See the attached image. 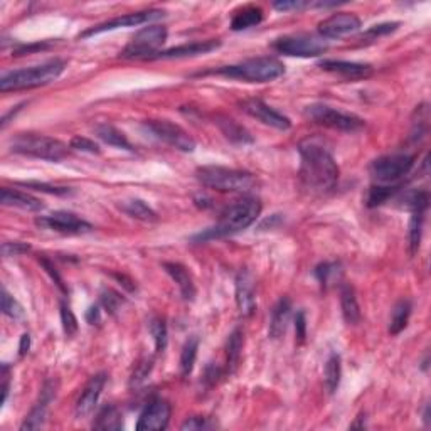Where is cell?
<instances>
[{
	"mask_svg": "<svg viewBox=\"0 0 431 431\" xmlns=\"http://www.w3.org/2000/svg\"><path fill=\"white\" fill-rule=\"evenodd\" d=\"M300 179L307 189L329 192L339 182V165L334 155L317 140H305L298 147Z\"/></svg>",
	"mask_w": 431,
	"mask_h": 431,
	"instance_id": "obj_1",
	"label": "cell"
},
{
	"mask_svg": "<svg viewBox=\"0 0 431 431\" xmlns=\"http://www.w3.org/2000/svg\"><path fill=\"white\" fill-rule=\"evenodd\" d=\"M261 214V203L258 197L245 196L238 199L235 204L224 209V213L219 218L218 224L214 228L206 229L204 233L197 235L194 241H208L214 240V238H223L240 233L243 229L250 228L258 216Z\"/></svg>",
	"mask_w": 431,
	"mask_h": 431,
	"instance_id": "obj_2",
	"label": "cell"
},
{
	"mask_svg": "<svg viewBox=\"0 0 431 431\" xmlns=\"http://www.w3.org/2000/svg\"><path fill=\"white\" fill-rule=\"evenodd\" d=\"M218 75L231 80H240L246 83H270L278 80L285 75V66L280 59L273 56H263L243 61L240 64H231V66H223L218 70L197 73L196 76Z\"/></svg>",
	"mask_w": 431,
	"mask_h": 431,
	"instance_id": "obj_3",
	"label": "cell"
},
{
	"mask_svg": "<svg viewBox=\"0 0 431 431\" xmlns=\"http://www.w3.org/2000/svg\"><path fill=\"white\" fill-rule=\"evenodd\" d=\"M66 70V61L64 59H51L38 66L26 68V70H17L2 75L0 78V91L9 93V91H22L46 86L54 80H58Z\"/></svg>",
	"mask_w": 431,
	"mask_h": 431,
	"instance_id": "obj_4",
	"label": "cell"
},
{
	"mask_svg": "<svg viewBox=\"0 0 431 431\" xmlns=\"http://www.w3.org/2000/svg\"><path fill=\"white\" fill-rule=\"evenodd\" d=\"M197 181L204 187L219 192H245L253 191L258 181L251 172L229 169L223 165H204L196 171Z\"/></svg>",
	"mask_w": 431,
	"mask_h": 431,
	"instance_id": "obj_5",
	"label": "cell"
},
{
	"mask_svg": "<svg viewBox=\"0 0 431 431\" xmlns=\"http://www.w3.org/2000/svg\"><path fill=\"white\" fill-rule=\"evenodd\" d=\"M11 150L14 154L27 155L49 162H59L68 157V145L61 140L39 134H17L11 140Z\"/></svg>",
	"mask_w": 431,
	"mask_h": 431,
	"instance_id": "obj_6",
	"label": "cell"
},
{
	"mask_svg": "<svg viewBox=\"0 0 431 431\" xmlns=\"http://www.w3.org/2000/svg\"><path fill=\"white\" fill-rule=\"evenodd\" d=\"M167 41V27L165 26H149L137 32L134 39L127 44V48L120 53L123 59H152L155 54H159V49L162 48Z\"/></svg>",
	"mask_w": 431,
	"mask_h": 431,
	"instance_id": "obj_7",
	"label": "cell"
},
{
	"mask_svg": "<svg viewBox=\"0 0 431 431\" xmlns=\"http://www.w3.org/2000/svg\"><path fill=\"white\" fill-rule=\"evenodd\" d=\"M305 117L309 120L319 123V125L332 128V130L347 132V134H354L366 127V122L357 115L344 113L341 110H336L327 105H310L305 108Z\"/></svg>",
	"mask_w": 431,
	"mask_h": 431,
	"instance_id": "obj_8",
	"label": "cell"
},
{
	"mask_svg": "<svg viewBox=\"0 0 431 431\" xmlns=\"http://www.w3.org/2000/svg\"><path fill=\"white\" fill-rule=\"evenodd\" d=\"M272 49L292 58H317L329 49L327 41H324L320 36L312 34H293L283 36V38L275 39Z\"/></svg>",
	"mask_w": 431,
	"mask_h": 431,
	"instance_id": "obj_9",
	"label": "cell"
},
{
	"mask_svg": "<svg viewBox=\"0 0 431 431\" xmlns=\"http://www.w3.org/2000/svg\"><path fill=\"white\" fill-rule=\"evenodd\" d=\"M415 160L416 155L413 154L383 155V157L373 160V164L369 165V172L381 184H391L410 174Z\"/></svg>",
	"mask_w": 431,
	"mask_h": 431,
	"instance_id": "obj_10",
	"label": "cell"
},
{
	"mask_svg": "<svg viewBox=\"0 0 431 431\" xmlns=\"http://www.w3.org/2000/svg\"><path fill=\"white\" fill-rule=\"evenodd\" d=\"M144 127L155 139L174 147L176 150L187 154L196 150V140L187 134L184 128L176 125V123L169 120H147Z\"/></svg>",
	"mask_w": 431,
	"mask_h": 431,
	"instance_id": "obj_11",
	"label": "cell"
},
{
	"mask_svg": "<svg viewBox=\"0 0 431 431\" xmlns=\"http://www.w3.org/2000/svg\"><path fill=\"white\" fill-rule=\"evenodd\" d=\"M36 224L41 229H49V231L61 233V235H86L93 231V226L75 213L68 211H56L49 216H41L36 218Z\"/></svg>",
	"mask_w": 431,
	"mask_h": 431,
	"instance_id": "obj_12",
	"label": "cell"
},
{
	"mask_svg": "<svg viewBox=\"0 0 431 431\" xmlns=\"http://www.w3.org/2000/svg\"><path fill=\"white\" fill-rule=\"evenodd\" d=\"M428 204H430L428 191L411 192V194L406 197V206L408 208H411L410 248L413 255L420 250L421 236H423V226H425V214L426 211H428Z\"/></svg>",
	"mask_w": 431,
	"mask_h": 431,
	"instance_id": "obj_13",
	"label": "cell"
},
{
	"mask_svg": "<svg viewBox=\"0 0 431 431\" xmlns=\"http://www.w3.org/2000/svg\"><path fill=\"white\" fill-rule=\"evenodd\" d=\"M164 16H165V12L159 11V9H150V11L125 14V16L115 17V19H112V21H107V22H103V24H98V26L91 27V29H88V31H85L83 34H80V39H86V38H91V36L103 34V32L122 29V27L142 26V24H147V22L162 19Z\"/></svg>",
	"mask_w": 431,
	"mask_h": 431,
	"instance_id": "obj_14",
	"label": "cell"
},
{
	"mask_svg": "<svg viewBox=\"0 0 431 431\" xmlns=\"http://www.w3.org/2000/svg\"><path fill=\"white\" fill-rule=\"evenodd\" d=\"M240 108L250 117L256 118V120L263 123V125L273 127L277 130H288L292 127L290 118L285 117L283 113L277 112V110L270 107L265 102H261L258 98H251V100H245V102L240 103Z\"/></svg>",
	"mask_w": 431,
	"mask_h": 431,
	"instance_id": "obj_15",
	"label": "cell"
},
{
	"mask_svg": "<svg viewBox=\"0 0 431 431\" xmlns=\"http://www.w3.org/2000/svg\"><path fill=\"white\" fill-rule=\"evenodd\" d=\"M361 29V19L356 14L337 12L319 24V34L322 39H337Z\"/></svg>",
	"mask_w": 431,
	"mask_h": 431,
	"instance_id": "obj_16",
	"label": "cell"
},
{
	"mask_svg": "<svg viewBox=\"0 0 431 431\" xmlns=\"http://www.w3.org/2000/svg\"><path fill=\"white\" fill-rule=\"evenodd\" d=\"M171 405L165 400L155 398L145 406L142 411L139 421H137V430L139 431H160L165 430L171 420Z\"/></svg>",
	"mask_w": 431,
	"mask_h": 431,
	"instance_id": "obj_17",
	"label": "cell"
},
{
	"mask_svg": "<svg viewBox=\"0 0 431 431\" xmlns=\"http://www.w3.org/2000/svg\"><path fill=\"white\" fill-rule=\"evenodd\" d=\"M58 381L56 379H48L41 388L39 400L36 403V406L32 408L29 415L26 416V421L22 423L21 430H39L44 426L46 416H48V408L58 394Z\"/></svg>",
	"mask_w": 431,
	"mask_h": 431,
	"instance_id": "obj_18",
	"label": "cell"
},
{
	"mask_svg": "<svg viewBox=\"0 0 431 431\" xmlns=\"http://www.w3.org/2000/svg\"><path fill=\"white\" fill-rule=\"evenodd\" d=\"M107 378L108 376L105 373H98L95 374L93 378H90V381L86 383L85 389H83L80 398H78L76 401L75 413L78 418H86V416H90L91 413L95 411L100 396H102L105 384H107Z\"/></svg>",
	"mask_w": 431,
	"mask_h": 431,
	"instance_id": "obj_19",
	"label": "cell"
},
{
	"mask_svg": "<svg viewBox=\"0 0 431 431\" xmlns=\"http://www.w3.org/2000/svg\"><path fill=\"white\" fill-rule=\"evenodd\" d=\"M236 305L243 317H251L256 310L255 278L248 270H241L236 277Z\"/></svg>",
	"mask_w": 431,
	"mask_h": 431,
	"instance_id": "obj_20",
	"label": "cell"
},
{
	"mask_svg": "<svg viewBox=\"0 0 431 431\" xmlns=\"http://www.w3.org/2000/svg\"><path fill=\"white\" fill-rule=\"evenodd\" d=\"M221 48V41L219 39H208V41H197V43L176 46V48L159 51L152 59H182V58H194L201 54L213 53L216 49Z\"/></svg>",
	"mask_w": 431,
	"mask_h": 431,
	"instance_id": "obj_21",
	"label": "cell"
},
{
	"mask_svg": "<svg viewBox=\"0 0 431 431\" xmlns=\"http://www.w3.org/2000/svg\"><path fill=\"white\" fill-rule=\"evenodd\" d=\"M319 66L322 68L324 71L336 73V75L349 78V80H362V78L373 75L371 64L342 61V59H324V61H320Z\"/></svg>",
	"mask_w": 431,
	"mask_h": 431,
	"instance_id": "obj_22",
	"label": "cell"
},
{
	"mask_svg": "<svg viewBox=\"0 0 431 431\" xmlns=\"http://www.w3.org/2000/svg\"><path fill=\"white\" fill-rule=\"evenodd\" d=\"M0 203L9 206V208L27 211V213H39L44 209L43 201L38 197L27 194V192L9 189V187H2V191H0Z\"/></svg>",
	"mask_w": 431,
	"mask_h": 431,
	"instance_id": "obj_23",
	"label": "cell"
},
{
	"mask_svg": "<svg viewBox=\"0 0 431 431\" xmlns=\"http://www.w3.org/2000/svg\"><path fill=\"white\" fill-rule=\"evenodd\" d=\"M162 268L167 272L169 277H171L174 282L177 283L179 290H181V295L184 300L192 302L196 298V283L192 280V275L189 273L184 265L176 263V261H167V263L162 265Z\"/></svg>",
	"mask_w": 431,
	"mask_h": 431,
	"instance_id": "obj_24",
	"label": "cell"
},
{
	"mask_svg": "<svg viewBox=\"0 0 431 431\" xmlns=\"http://www.w3.org/2000/svg\"><path fill=\"white\" fill-rule=\"evenodd\" d=\"M292 319V302L290 298L283 297L277 302V305L273 307L272 310V319H270V329L268 334L273 341L277 339H282L285 336L288 324H290Z\"/></svg>",
	"mask_w": 431,
	"mask_h": 431,
	"instance_id": "obj_25",
	"label": "cell"
},
{
	"mask_svg": "<svg viewBox=\"0 0 431 431\" xmlns=\"http://www.w3.org/2000/svg\"><path fill=\"white\" fill-rule=\"evenodd\" d=\"M214 123L219 127V130L223 132L224 137H226L229 142H233V144H253V137L250 135V132H248L245 127H241L236 120L226 117V115H216Z\"/></svg>",
	"mask_w": 431,
	"mask_h": 431,
	"instance_id": "obj_26",
	"label": "cell"
},
{
	"mask_svg": "<svg viewBox=\"0 0 431 431\" xmlns=\"http://www.w3.org/2000/svg\"><path fill=\"white\" fill-rule=\"evenodd\" d=\"M341 309L346 324L357 325L361 320V307L357 302L356 290L352 285H342L341 288Z\"/></svg>",
	"mask_w": 431,
	"mask_h": 431,
	"instance_id": "obj_27",
	"label": "cell"
},
{
	"mask_svg": "<svg viewBox=\"0 0 431 431\" xmlns=\"http://www.w3.org/2000/svg\"><path fill=\"white\" fill-rule=\"evenodd\" d=\"M261 21H263V9L256 6H246L235 12V17L231 19V29L236 32L246 31L261 24Z\"/></svg>",
	"mask_w": 431,
	"mask_h": 431,
	"instance_id": "obj_28",
	"label": "cell"
},
{
	"mask_svg": "<svg viewBox=\"0 0 431 431\" xmlns=\"http://www.w3.org/2000/svg\"><path fill=\"white\" fill-rule=\"evenodd\" d=\"M95 135L102 142H105V144L117 147V149L130 150V152H134L135 150L134 145L130 144V140L127 139V135L118 130V128H115L113 125H108V123H102V125L95 127Z\"/></svg>",
	"mask_w": 431,
	"mask_h": 431,
	"instance_id": "obj_29",
	"label": "cell"
},
{
	"mask_svg": "<svg viewBox=\"0 0 431 431\" xmlns=\"http://www.w3.org/2000/svg\"><path fill=\"white\" fill-rule=\"evenodd\" d=\"M93 428L105 431H120L123 428L122 411L115 405H107L102 408L98 415H96Z\"/></svg>",
	"mask_w": 431,
	"mask_h": 431,
	"instance_id": "obj_30",
	"label": "cell"
},
{
	"mask_svg": "<svg viewBox=\"0 0 431 431\" xmlns=\"http://www.w3.org/2000/svg\"><path fill=\"white\" fill-rule=\"evenodd\" d=\"M411 312H413V304L411 300H408V298H403V300H400L396 305H394L391 320H389V334H391V336H398V334L406 329L408 322H410Z\"/></svg>",
	"mask_w": 431,
	"mask_h": 431,
	"instance_id": "obj_31",
	"label": "cell"
},
{
	"mask_svg": "<svg viewBox=\"0 0 431 431\" xmlns=\"http://www.w3.org/2000/svg\"><path fill=\"white\" fill-rule=\"evenodd\" d=\"M120 209L130 218L139 219V221H145V223H152L157 221V213L150 208L149 204H145L144 201L140 199H130V201H123L120 204Z\"/></svg>",
	"mask_w": 431,
	"mask_h": 431,
	"instance_id": "obj_32",
	"label": "cell"
},
{
	"mask_svg": "<svg viewBox=\"0 0 431 431\" xmlns=\"http://www.w3.org/2000/svg\"><path fill=\"white\" fill-rule=\"evenodd\" d=\"M243 344H245V334H243L241 327H236L229 334L226 342V361H228V371L233 373L236 369L238 362L241 359Z\"/></svg>",
	"mask_w": 431,
	"mask_h": 431,
	"instance_id": "obj_33",
	"label": "cell"
},
{
	"mask_svg": "<svg viewBox=\"0 0 431 431\" xmlns=\"http://www.w3.org/2000/svg\"><path fill=\"white\" fill-rule=\"evenodd\" d=\"M342 376V366H341V356L332 354L325 362L324 369V384L329 394H334L339 389Z\"/></svg>",
	"mask_w": 431,
	"mask_h": 431,
	"instance_id": "obj_34",
	"label": "cell"
},
{
	"mask_svg": "<svg viewBox=\"0 0 431 431\" xmlns=\"http://www.w3.org/2000/svg\"><path fill=\"white\" fill-rule=\"evenodd\" d=\"M197 351H199V337L192 336L187 339L184 347H182L181 362H179V366H181V373L184 378H187V376L192 373V369H194Z\"/></svg>",
	"mask_w": 431,
	"mask_h": 431,
	"instance_id": "obj_35",
	"label": "cell"
},
{
	"mask_svg": "<svg viewBox=\"0 0 431 431\" xmlns=\"http://www.w3.org/2000/svg\"><path fill=\"white\" fill-rule=\"evenodd\" d=\"M400 184L396 186H373L368 192V197H366V203H368L369 208H378V206L384 204L386 201L391 199V197L400 191Z\"/></svg>",
	"mask_w": 431,
	"mask_h": 431,
	"instance_id": "obj_36",
	"label": "cell"
},
{
	"mask_svg": "<svg viewBox=\"0 0 431 431\" xmlns=\"http://www.w3.org/2000/svg\"><path fill=\"white\" fill-rule=\"evenodd\" d=\"M150 334H152L155 342V352L162 354L167 347V325H165L164 319L155 317L150 322Z\"/></svg>",
	"mask_w": 431,
	"mask_h": 431,
	"instance_id": "obj_37",
	"label": "cell"
},
{
	"mask_svg": "<svg viewBox=\"0 0 431 431\" xmlns=\"http://www.w3.org/2000/svg\"><path fill=\"white\" fill-rule=\"evenodd\" d=\"M339 275H341V265L339 263H329V261H325V263H320L319 267L315 268V277H317L319 283L322 287L330 285L334 280L339 278Z\"/></svg>",
	"mask_w": 431,
	"mask_h": 431,
	"instance_id": "obj_38",
	"label": "cell"
},
{
	"mask_svg": "<svg viewBox=\"0 0 431 431\" xmlns=\"http://www.w3.org/2000/svg\"><path fill=\"white\" fill-rule=\"evenodd\" d=\"M2 314L14 320L24 319V309H22L19 302H17L6 288H2Z\"/></svg>",
	"mask_w": 431,
	"mask_h": 431,
	"instance_id": "obj_39",
	"label": "cell"
},
{
	"mask_svg": "<svg viewBox=\"0 0 431 431\" xmlns=\"http://www.w3.org/2000/svg\"><path fill=\"white\" fill-rule=\"evenodd\" d=\"M59 315H61V324L63 330L66 334V337H73L78 332V319L75 312L71 310V307L66 302H61L59 305Z\"/></svg>",
	"mask_w": 431,
	"mask_h": 431,
	"instance_id": "obj_40",
	"label": "cell"
},
{
	"mask_svg": "<svg viewBox=\"0 0 431 431\" xmlns=\"http://www.w3.org/2000/svg\"><path fill=\"white\" fill-rule=\"evenodd\" d=\"M100 302H102L103 309L108 312V314L115 315L118 310H120V307L123 305V302H125V298H123L120 293H117L115 290H110V288H105L102 292V295H100Z\"/></svg>",
	"mask_w": 431,
	"mask_h": 431,
	"instance_id": "obj_41",
	"label": "cell"
},
{
	"mask_svg": "<svg viewBox=\"0 0 431 431\" xmlns=\"http://www.w3.org/2000/svg\"><path fill=\"white\" fill-rule=\"evenodd\" d=\"M152 368H154L152 357H147V359L139 361V364L135 366L134 374H132V379H130L132 386H139V384L144 383V381L149 378V374H150V371H152Z\"/></svg>",
	"mask_w": 431,
	"mask_h": 431,
	"instance_id": "obj_42",
	"label": "cell"
},
{
	"mask_svg": "<svg viewBox=\"0 0 431 431\" xmlns=\"http://www.w3.org/2000/svg\"><path fill=\"white\" fill-rule=\"evenodd\" d=\"M19 186L29 187V189H36V191H41V192H48V194H53V196H70V194H73V191L70 189V187H56V186L44 184V182L29 181V182H19Z\"/></svg>",
	"mask_w": 431,
	"mask_h": 431,
	"instance_id": "obj_43",
	"label": "cell"
},
{
	"mask_svg": "<svg viewBox=\"0 0 431 431\" xmlns=\"http://www.w3.org/2000/svg\"><path fill=\"white\" fill-rule=\"evenodd\" d=\"M70 147L75 150H80V152H88V154H100L102 150H100L98 144H95L91 139H86V137L76 135L73 137L70 142Z\"/></svg>",
	"mask_w": 431,
	"mask_h": 431,
	"instance_id": "obj_44",
	"label": "cell"
},
{
	"mask_svg": "<svg viewBox=\"0 0 431 431\" xmlns=\"http://www.w3.org/2000/svg\"><path fill=\"white\" fill-rule=\"evenodd\" d=\"M31 251V245L22 241H6L2 245V255L6 258H12V256H22Z\"/></svg>",
	"mask_w": 431,
	"mask_h": 431,
	"instance_id": "obj_45",
	"label": "cell"
},
{
	"mask_svg": "<svg viewBox=\"0 0 431 431\" xmlns=\"http://www.w3.org/2000/svg\"><path fill=\"white\" fill-rule=\"evenodd\" d=\"M39 263H41V267L44 268V272L48 273L49 277H51V280H53L54 283H56L59 290L64 292V293H68V288H66V285H64V280H63L61 275H59V272L56 270V267H54V265H53V261L46 258V256H41V258H39Z\"/></svg>",
	"mask_w": 431,
	"mask_h": 431,
	"instance_id": "obj_46",
	"label": "cell"
},
{
	"mask_svg": "<svg viewBox=\"0 0 431 431\" xmlns=\"http://www.w3.org/2000/svg\"><path fill=\"white\" fill-rule=\"evenodd\" d=\"M398 27H400V22H386V24L373 26V27H371V29L366 31V34L362 36V39H364V38H371V39L383 38V36L391 34V32L396 31Z\"/></svg>",
	"mask_w": 431,
	"mask_h": 431,
	"instance_id": "obj_47",
	"label": "cell"
},
{
	"mask_svg": "<svg viewBox=\"0 0 431 431\" xmlns=\"http://www.w3.org/2000/svg\"><path fill=\"white\" fill-rule=\"evenodd\" d=\"M295 332H297V339L298 342H304L307 337V317H305V312L300 310L297 312L295 315Z\"/></svg>",
	"mask_w": 431,
	"mask_h": 431,
	"instance_id": "obj_48",
	"label": "cell"
},
{
	"mask_svg": "<svg viewBox=\"0 0 431 431\" xmlns=\"http://www.w3.org/2000/svg\"><path fill=\"white\" fill-rule=\"evenodd\" d=\"M309 2H302V0H290V2H287V0H283V2H275L273 7L277 9V11L287 12V11H300V9L309 7Z\"/></svg>",
	"mask_w": 431,
	"mask_h": 431,
	"instance_id": "obj_49",
	"label": "cell"
},
{
	"mask_svg": "<svg viewBox=\"0 0 431 431\" xmlns=\"http://www.w3.org/2000/svg\"><path fill=\"white\" fill-rule=\"evenodd\" d=\"M204 428H211V425L208 423V420L201 418V416H194V418L186 420V423L181 426V430H204Z\"/></svg>",
	"mask_w": 431,
	"mask_h": 431,
	"instance_id": "obj_50",
	"label": "cell"
},
{
	"mask_svg": "<svg viewBox=\"0 0 431 431\" xmlns=\"http://www.w3.org/2000/svg\"><path fill=\"white\" fill-rule=\"evenodd\" d=\"M219 376H221V369L216 368V366H208V369H206L204 381H208L209 386H213L216 381H218Z\"/></svg>",
	"mask_w": 431,
	"mask_h": 431,
	"instance_id": "obj_51",
	"label": "cell"
},
{
	"mask_svg": "<svg viewBox=\"0 0 431 431\" xmlns=\"http://www.w3.org/2000/svg\"><path fill=\"white\" fill-rule=\"evenodd\" d=\"M31 347V336L29 334H24V336L21 337V344H19V356L24 357L27 352H29Z\"/></svg>",
	"mask_w": 431,
	"mask_h": 431,
	"instance_id": "obj_52",
	"label": "cell"
},
{
	"mask_svg": "<svg viewBox=\"0 0 431 431\" xmlns=\"http://www.w3.org/2000/svg\"><path fill=\"white\" fill-rule=\"evenodd\" d=\"M86 320H88V324H96L100 320V307L93 305L91 309L86 312Z\"/></svg>",
	"mask_w": 431,
	"mask_h": 431,
	"instance_id": "obj_53",
	"label": "cell"
},
{
	"mask_svg": "<svg viewBox=\"0 0 431 431\" xmlns=\"http://www.w3.org/2000/svg\"><path fill=\"white\" fill-rule=\"evenodd\" d=\"M117 277V280H120V282H127V277H123V275H115ZM130 283H134L132 280H128V283H123V287H127L128 290L134 292L135 290V285H130Z\"/></svg>",
	"mask_w": 431,
	"mask_h": 431,
	"instance_id": "obj_54",
	"label": "cell"
}]
</instances>
